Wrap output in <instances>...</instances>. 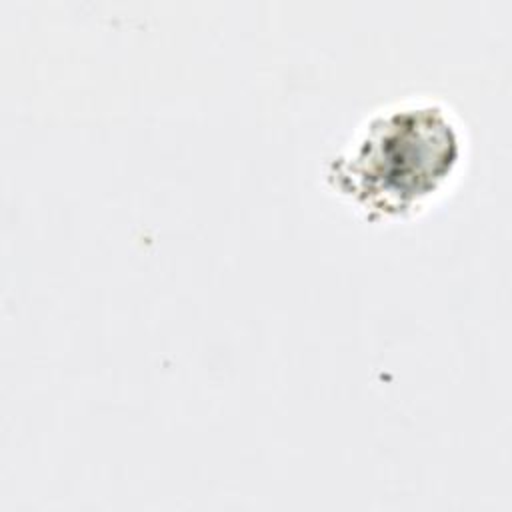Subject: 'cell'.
I'll use <instances>...</instances> for the list:
<instances>
[{"label": "cell", "mask_w": 512, "mask_h": 512, "mask_svg": "<svg viewBox=\"0 0 512 512\" xmlns=\"http://www.w3.org/2000/svg\"><path fill=\"white\" fill-rule=\"evenodd\" d=\"M462 130L442 102L406 98L372 112L326 162V182L370 220L424 208L456 176Z\"/></svg>", "instance_id": "obj_1"}]
</instances>
